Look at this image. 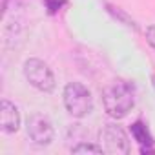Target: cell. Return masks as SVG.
<instances>
[{
    "mask_svg": "<svg viewBox=\"0 0 155 155\" xmlns=\"http://www.w3.org/2000/svg\"><path fill=\"white\" fill-rule=\"evenodd\" d=\"M102 104L110 117L124 119L131 108L135 106V91L133 86L126 81H111L102 90Z\"/></svg>",
    "mask_w": 155,
    "mask_h": 155,
    "instance_id": "cell-1",
    "label": "cell"
},
{
    "mask_svg": "<svg viewBox=\"0 0 155 155\" xmlns=\"http://www.w3.org/2000/svg\"><path fill=\"white\" fill-rule=\"evenodd\" d=\"M62 97H64V106H66L68 113L75 119L86 117L93 108L91 91L82 82H68Z\"/></svg>",
    "mask_w": 155,
    "mask_h": 155,
    "instance_id": "cell-2",
    "label": "cell"
},
{
    "mask_svg": "<svg viewBox=\"0 0 155 155\" xmlns=\"http://www.w3.org/2000/svg\"><path fill=\"white\" fill-rule=\"evenodd\" d=\"M24 77L33 88L44 93H51L57 84L51 68L40 58H28L24 62Z\"/></svg>",
    "mask_w": 155,
    "mask_h": 155,
    "instance_id": "cell-3",
    "label": "cell"
},
{
    "mask_svg": "<svg viewBox=\"0 0 155 155\" xmlns=\"http://www.w3.org/2000/svg\"><path fill=\"white\" fill-rule=\"evenodd\" d=\"M99 140H101V148L104 150V153H111V155L130 153L128 135L119 124H106L99 131Z\"/></svg>",
    "mask_w": 155,
    "mask_h": 155,
    "instance_id": "cell-4",
    "label": "cell"
},
{
    "mask_svg": "<svg viewBox=\"0 0 155 155\" xmlns=\"http://www.w3.org/2000/svg\"><path fill=\"white\" fill-rule=\"evenodd\" d=\"M28 137L37 146H49L55 139V130L51 120L42 113H33L28 119Z\"/></svg>",
    "mask_w": 155,
    "mask_h": 155,
    "instance_id": "cell-5",
    "label": "cell"
},
{
    "mask_svg": "<svg viewBox=\"0 0 155 155\" xmlns=\"http://www.w3.org/2000/svg\"><path fill=\"white\" fill-rule=\"evenodd\" d=\"M20 128V113L18 108L9 102V101H2L0 102V130L4 133H15Z\"/></svg>",
    "mask_w": 155,
    "mask_h": 155,
    "instance_id": "cell-6",
    "label": "cell"
},
{
    "mask_svg": "<svg viewBox=\"0 0 155 155\" xmlns=\"http://www.w3.org/2000/svg\"><path fill=\"white\" fill-rule=\"evenodd\" d=\"M131 135L140 144V148H151L153 146V137H151L148 126L142 120H137V122L131 124Z\"/></svg>",
    "mask_w": 155,
    "mask_h": 155,
    "instance_id": "cell-7",
    "label": "cell"
},
{
    "mask_svg": "<svg viewBox=\"0 0 155 155\" xmlns=\"http://www.w3.org/2000/svg\"><path fill=\"white\" fill-rule=\"evenodd\" d=\"M71 153H104V150L97 144H90V142H81L71 148Z\"/></svg>",
    "mask_w": 155,
    "mask_h": 155,
    "instance_id": "cell-8",
    "label": "cell"
},
{
    "mask_svg": "<svg viewBox=\"0 0 155 155\" xmlns=\"http://www.w3.org/2000/svg\"><path fill=\"white\" fill-rule=\"evenodd\" d=\"M106 8H108V11H110V13H111L115 18H119L120 22H124L128 28H133V29H137L135 22H133V20H131V18H130V17H128L124 11H122V9H119V8H113V6H110V4H106Z\"/></svg>",
    "mask_w": 155,
    "mask_h": 155,
    "instance_id": "cell-9",
    "label": "cell"
},
{
    "mask_svg": "<svg viewBox=\"0 0 155 155\" xmlns=\"http://www.w3.org/2000/svg\"><path fill=\"white\" fill-rule=\"evenodd\" d=\"M146 42L155 49V26H148L146 28Z\"/></svg>",
    "mask_w": 155,
    "mask_h": 155,
    "instance_id": "cell-10",
    "label": "cell"
},
{
    "mask_svg": "<svg viewBox=\"0 0 155 155\" xmlns=\"http://www.w3.org/2000/svg\"><path fill=\"white\" fill-rule=\"evenodd\" d=\"M151 81H153V86H155V75H153V77H151Z\"/></svg>",
    "mask_w": 155,
    "mask_h": 155,
    "instance_id": "cell-11",
    "label": "cell"
}]
</instances>
